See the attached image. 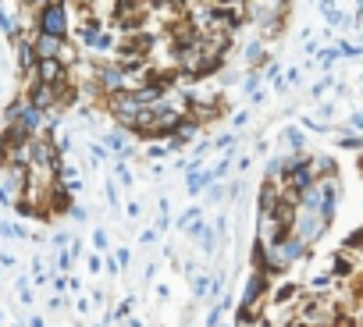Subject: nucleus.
<instances>
[{"instance_id": "1", "label": "nucleus", "mask_w": 363, "mask_h": 327, "mask_svg": "<svg viewBox=\"0 0 363 327\" xmlns=\"http://www.w3.org/2000/svg\"><path fill=\"white\" fill-rule=\"evenodd\" d=\"M268 327H360V263L349 253L346 270L317 285H299L274 303Z\"/></svg>"}]
</instances>
